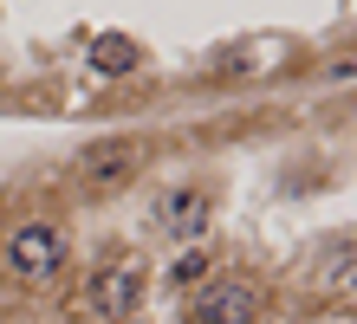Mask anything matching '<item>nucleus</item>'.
Wrapping results in <instances>:
<instances>
[{
	"label": "nucleus",
	"mask_w": 357,
	"mask_h": 324,
	"mask_svg": "<svg viewBox=\"0 0 357 324\" xmlns=\"http://www.w3.org/2000/svg\"><path fill=\"white\" fill-rule=\"evenodd\" d=\"M7 272L20 279V286H52L59 272H66V227L59 221H46V214H33V221H20L13 233H7Z\"/></svg>",
	"instance_id": "f257e3e1"
},
{
	"label": "nucleus",
	"mask_w": 357,
	"mask_h": 324,
	"mask_svg": "<svg viewBox=\"0 0 357 324\" xmlns=\"http://www.w3.org/2000/svg\"><path fill=\"white\" fill-rule=\"evenodd\" d=\"M137 169H143V143H137V137H104V143H91V149H78L72 176L85 182L91 194H117Z\"/></svg>",
	"instance_id": "f03ea898"
},
{
	"label": "nucleus",
	"mask_w": 357,
	"mask_h": 324,
	"mask_svg": "<svg viewBox=\"0 0 357 324\" xmlns=\"http://www.w3.org/2000/svg\"><path fill=\"white\" fill-rule=\"evenodd\" d=\"M150 214H156V227L169 233V240H202L208 221H215V188L208 182H169Z\"/></svg>",
	"instance_id": "7ed1b4c3"
},
{
	"label": "nucleus",
	"mask_w": 357,
	"mask_h": 324,
	"mask_svg": "<svg viewBox=\"0 0 357 324\" xmlns=\"http://www.w3.org/2000/svg\"><path fill=\"white\" fill-rule=\"evenodd\" d=\"M260 286L254 279H208L195 292V324H254L260 318Z\"/></svg>",
	"instance_id": "20e7f679"
},
{
	"label": "nucleus",
	"mask_w": 357,
	"mask_h": 324,
	"mask_svg": "<svg viewBox=\"0 0 357 324\" xmlns=\"http://www.w3.org/2000/svg\"><path fill=\"white\" fill-rule=\"evenodd\" d=\"M312 292L319 298H357V233L331 240L319 259H312Z\"/></svg>",
	"instance_id": "39448f33"
},
{
	"label": "nucleus",
	"mask_w": 357,
	"mask_h": 324,
	"mask_svg": "<svg viewBox=\"0 0 357 324\" xmlns=\"http://www.w3.org/2000/svg\"><path fill=\"white\" fill-rule=\"evenodd\" d=\"M91 65H98V72L104 78H123V72H137V65H143V52H137V39H98V46H91Z\"/></svg>",
	"instance_id": "423d86ee"
},
{
	"label": "nucleus",
	"mask_w": 357,
	"mask_h": 324,
	"mask_svg": "<svg viewBox=\"0 0 357 324\" xmlns=\"http://www.w3.org/2000/svg\"><path fill=\"white\" fill-rule=\"evenodd\" d=\"M137 292H143V286H137V266H123V272H111V286H98V305L117 318V311L137 305Z\"/></svg>",
	"instance_id": "0eeeda50"
},
{
	"label": "nucleus",
	"mask_w": 357,
	"mask_h": 324,
	"mask_svg": "<svg viewBox=\"0 0 357 324\" xmlns=\"http://www.w3.org/2000/svg\"><path fill=\"white\" fill-rule=\"evenodd\" d=\"M202 272H208V253H182V259H176V272H169V286H195Z\"/></svg>",
	"instance_id": "6e6552de"
}]
</instances>
